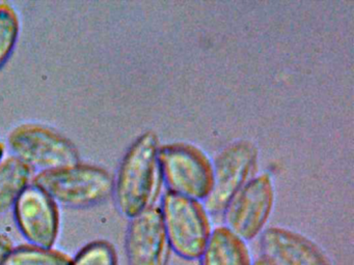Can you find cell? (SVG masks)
<instances>
[{"mask_svg":"<svg viewBox=\"0 0 354 265\" xmlns=\"http://www.w3.org/2000/svg\"><path fill=\"white\" fill-rule=\"evenodd\" d=\"M13 248L11 238L6 234L0 233V265H3L6 258Z\"/></svg>","mask_w":354,"mask_h":265,"instance_id":"obj_16","label":"cell"},{"mask_svg":"<svg viewBox=\"0 0 354 265\" xmlns=\"http://www.w3.org/2000/svg\"><path fill=\"white\" fill-rule=\"evenodd\" d=\"M274 204V188L268 174L248 180L225 207V227L244 242L260 235Z\"/></svg>","mask_w":354,"mask_h":265,"instance_id":"obj_6","label":"cell"},{"mask_svg":"<svg viewBox=\"0 0 354 265\" xmlns=\"http://www.w3.org/2000/svg\"><path fill=\"white\" fill-rule=\"evenodd\" d=\"M252 265H273L266 257L260 256L256 259V260L252 261Z\"/></svg>","mask_w":354,"mask_h":265,"instance_id":"obj_17","label":"cell"},{"mask_svg":"<svg viewBox=\"0 0 354 265\" xmlns=\"http://www.w3.org/2000/svg\"><path fill=\"white\" fill-rule=\"evenodd\" d=\"M158 165L169 192L194 200H205L212 186V166L192 145L171 144L158 150Z\"/></svg>","mask_w":354,"mask_h":265,"instance_id":"obj_5","label":"cell"},{"mask_svg":"<svg viewBox=\"0 0 354 265\" xmlns=\"http://www.w3.org/2000/svg\"><path fill=\"white\" fill-rule=\"evenodd\" d=\"M201 265H252V255L246 242L225 226L212 230L200 257Z\"/></svg>","mask_w":354,"mask_h":265,"instance_id":"obj_11","label":"cell"},{"mask_svg":"<svg viewBox=\"0 0 354 265\" xmlns=\"http://www.w3.org/2000/svg\"><path fill=\"white\" fill-rule=\"evenodd\" d=\"M19 19L7 2H0V68L6 63L17 43Z\"/></svg>","mask_w":354,"mask_h":265,"instance_id":"obj_14","label":"cell"},{"mask_svg":"<svg viewBox=\"0 0 354 265\" xmlns=\"http://www.w3.org/2000/svg\"><path fill=\"white\" fill-rule=\"evenodd\" d=\"M159 141L156 134L146 132L129 147L113 180L118 209L128 219L151 206L158 165Z\"/></svg>","mask_w":354,"mask_h":265,"instance_id":"obj_1","label":"cell"},{"mask_svg":"<svg viewBox=\"0 0 354 265\" xmlns=\"http://www.w3.org/2000/svg\"><path fill=\"white\" fill-rule=\"evenodd\" d=\"M130 219L125 244L129 265H169L171 248L160 207L151 205Z\"/></svg>","mask_w":354,"mask_h":265,"instance_id":"obj_9","label":"cell"},{"mask_svg":"<svg viewBox=\"0 0 354 265\" xmlns=\"http://www.w3.org/2000/svg\"><path fill=\"white\" fill-rule=\"evenodd\" d=\"M3 155H5V147L0 143V164L3 161Z\"/></svg>","mask_w":354,"mask_h":265,"instance_id":"obj_18","label":"cell"},{"mask_svg":"<svg viewBox=\"0 0 354 265\" xmlns=\"http://www.w3.org/2000/svg\"><path fill=\"white\" fill-rule=\"evenodd\" d=\"M32 170L15 157L0 164V217L15 205L32 181Z\"/></svg>","mask_w":354,"mask_h":265,"instance_id":"obj_12","label":"cell"},{"mask_svg":"<svg viewBox=\"0 0 354 265\" xmlns=\"http://www.w3.org/2000/svg\"><path fill=\"white\" fill-rule=\"evenodd\" d=\"M160 210L171 251L186 260L200 259L212 233L204 205L169 190Z\"/></svg>","mask_w":354,"mask_h":265,"instance_id":"obj_3","label":"cell"},{"mask_svg":"<svg viewBox=\"0 0 354 265\" xmlns=\"http://www.w3.org/2000/svg\"><path fill=\"white\" fill-rule=\"evenodd\" d=\"M32 184L53 200L71 208H88L104 202L113 193L111 174L98 166L77 165L39 172Z\"/></svg>","mask_w":354,"mask_h":265,"instance_id":"obj_2","label":"cell"},{"mask_svg":"<svg viewBox=\"0 0 354 265\" xmlns=\"http://www.w3.org/2000/svg\"><path fill=\"white\" fill-rule=\"evenodd\" d=\"M73 258L62 251L22 244L12 248L3 265H72Z\"/></svg>","mask_w":354,"mask_h":265,"instance_id":"obj_13","label":"cell"},{"mask_svg":"<svg viewBox=\"0 0 354 265\" xmlns=\"http://www.w3.org/2000/svg\"><path fill=\"white\" fill-rule=\"evenodd\" d=\"M18 229L32 246L53 248L59 233L57 203L39 186L30 184L14 205Z\"/></svg>","mask_w":354,"mask_h":265,"instance_id":"obj_8","label":"cell"},{"mask_svg":"<svg viewBox=\"0 0 354 265\" xmlns=\"http://www.w3.org/2000/svg\"><path fill=\"white\" fill-rule=\"evenodd\" d=\"M263 256L273 265H331L324 251L310 238L283 227L261 233Z\"/></svg>","mask_w":354,"mask_h":265,"instance_id":"obj_10","label":"cell"},{"mask_svg":"<svg viewBox=\"0 0 354 265\" xmlns=\"http://www.w3.org/2000/svg\"><path fill=\"white\" fill-rule=\"evenodd\" d=\"M72 265H119V259L111 242L95 240L77 253Z\"/></svg>","mask_w":354,"mask_h":265,"instance_id":"obj_15","label":"cell"},{"mask_svg":"<svg viewBox=\"0 0 354 265\" xmlns=\"http://www.w3.org/2000/svg\"><path fill=\"white\" fill-rule=\"evenodd\" d=\"M8 143L16 159L39 172L55 171L80 164L75 145L46 126H18L9 135Z\"/></svg>","mask_w":354,"mask_h":265,"instance_id":"obj_4","label":"cell"},{"mask_svg":"<svg viewBox=\"0 0 354 265\" xmlns=\"http://www.w3.org/2000/svg\"><path fill=\"white\" fill-rule=\"evenodd\" d=\"M257 159V149L250 141H237L225 147L212 168V186L204 200L211 215L223 213L233 197L246 184Z\"/></svg>","mask_w":354,"mask_h":265,"instance_id":"obj_7","label":"cell"}]
</instances>
